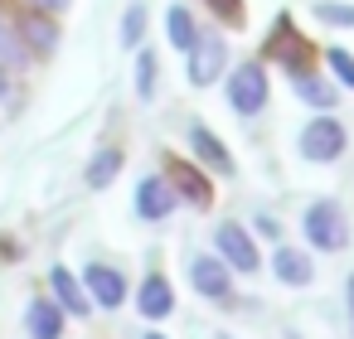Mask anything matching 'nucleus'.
I'll use <instances>...</instances> for the list:
<instances>
[{
    "label": "nucleus",
    "mask_w": 354,
    "mask_h": 339,
    "mask_svg": "<svg viewBox=\"0 0 354 339\" xmlns=\"http://www.w3.org/2000/svg\"><path fill=\"white\" fill-rule=\"evenodd\" d=\"M257 59L267 64V73H281L286 83H296V78L320 68V44L296 25L291 10H277L267 35H262V44H257Z\"/></svg>",
    "instance_id": "f257e3e1"
},
{
    "label": "nucleus",
    "mask_w": 354,
    "mask_h": 339,
    "mask_svg": "<svg viewBox=\"0 0 354 339\" xmlns=\"http://www.w3.org/2000/svg\"><path fill=\"white\" fill-rule=\"evenodd\" d=\"M301 242H306V252H315V257H339V252L354 242V223H349L344 199H335V194L310 199V204L301 209Z\"/></svg>",
    "instance_id": "f03ea898"
},
{
    "label": "nucleus",
    "mask_w": 354,
    "mask_h": 339,
    "mask_svg": "<svg viewBox=\"0 0 354 339\" xmlns=\"http://www.w3.org/2000/svg\"><path fill=\"white\" fill-rule=\"evenodd\" d=\"M223 83V102L238 122H257L267 107H272V73L262 59H238L228 64V73L218 78Z\"/></svg>",
    "instance_id": "7ed1b4c3"
},
{
    "label": "nucleus",
    "mask_w": 354,
    "mask_h": 339,
    "mask_svg": "<svg viewBox=\"0 0 354 339\" xmlns=\"http://www.w3.org/2000/svg\"><path fill=\"white\" fill-rule=\"evenodd\" d=\"M349 151H354L349 146V126L335 112H310L301 122V131H296V155L306 165H320L325 170V165H339Z\"/></svg>",
    "instance_id": "20e7f679"
},
{
    "label": "nucleus",
    "mask_w": 354,
    "mask_h": 339,
    "mask_svg": "<svg viewBox=\"0 0 354 339\" xmlns=\"http://www.w3.org/2000/svg\"><path fill=\"white\" fill-rule=\"evenodd\" d=\"M185 59V83L189 88H214L223 73H228V64H233V44H228V30H218V25H199V35H194V44L180 54Z\"/></svg>",
    "instance_id": "39448f33"
},
{
    "label": "nucleus",
    "mask_w": 354,
    "mask_h": 339,
    "mask_svg": "<svg viewBox=\"0 0 354 339\" xmlns=\"http://www.w3.org/2000/svg\"><path fill=\"white\" fill-rule=\"evenodd\" d=\"M6 15H10V30L15 39L25 44L30 64H49L64 44V25L59 15H44V10H30V6H15V0H6Z\"/></svg>",
    "instance_id": "423d86ee"
},
{
    "label": "nucleus",
    "mask_w": 354,
    "mask_h": 339,
    "mask_svg": "<svg viewBox=\"0 0 354 339\" xmlns=\"http://www.w3.org/2000/svg\"><path fill=\"white\" fill-rule=\"evenodd\" d=\"M160 175H165V184H170V194L180 199V209H199V213H209L214 209V199H218V180L204 170V165H194L189 155H160Z\"/></svg>",
    "instance_id": "0eeeda50"
},
{
    "label": "nucleus",
    "mask_w": 354,
    "mask_h": 339,
    "mask_svg": "<svg viewBox=\"0 0 354 339\" xmlns=\"http://www.w3.org/2000/svg\"><path fill=\"white\" fill-rule=\"evenodd\" d=\"M214 252L223 257V267H228L233 276H257L262 262H267L262 242H257L252 228L238 223V218H218V223H214Z\"/></svg>",
    "instance_id": "6e6552de"
},
{
    "label": "nucleus",
    "mask_w": 354,
    "mask_h": 339,
    "mask_svg": "<svg viewBox=\"0 0 354 339\" xmlns=\"http://www.w3.org/2000/svg\"><path fill=\"white\" fill-rule=\"evenodd\" d=\"M185 155L194 165H204L214 180H238V155L228 151V141L209 126V122H189L185 126Z\"/></svg>",
    "instance_id": "1a4fd4ad"
},
{
    "label": "nucleus",
    "mask_w": 354,
    "mask_h": 339,
    "mask_svg": "<svg viewBox=\"0 0 354 339\" xmlns=\"http://www.w3.org/2000/svg\"><path fill=\"white\" fill-rule=\"evenodd\" d=\"M185 276H189V291L199 300H209V305H233L238 300V276L223 267L218 252H194L189 267H185Z\"/></svg>",
    "instance_id": "9d476101"
},
{
    "label": "nucleus",
    "mask_w": 354,
    "mask_h": 339,
    "mask_svg": "<svg viewBox=\"0 0 354 339\" xmlns=\"http://www.w3.org/2000/svg\"><path fill=\"white\" fill-rule=\"evenodd\" d=\"M78 281H83V291H88L93 310H122V305H127V296H131L127 271H122V267H112V262H83Z\"/></svg>",
    "instance_id": "9b49d317"
},
{
    "label": "nucleus",
    "mask_w": 354,
    "mask_h": 339,
    "mask_svg": "<svg viewBox=\"0 0 354 339\" xmlns=\"http://www.w3.org/2000/svg\"><path fill=\"white\" fill-rule=\"evenodd\" d=\"M272 276H277V286H286V291H306L310 281H315V252H306V247H296V242H272V252H267V262H262Z\"/></svg>",
    "instance_id": "f8f14e48"
},
{
    "label": "nucleus",
    "mask_w": 354,
    "mask_h": 339,
    "mask_svg": "<svg viewBox=\"0 0 354 339\" xmlns=\"http://www.w3.org/2000/svg\"><path fill=\"white\" fill-rule=\"evenodd\" d=\"M131 305H136V315H141L146 325H165V320L175 315V305H180L175 281H170L165 271H146V276L136 281V291H131Z\"/></svg>",
    "instance_id": "ddd939ff"
},
{
    "label": "nucleus",
    "mask_w": 354,
    "mask_h": 339,
    "mask_svg": "<svg viewBox=\"0 0 354 339\" xmlns=\"http://www.w3.org/2000/svg\"><path fill=\"white\" fill-rule=\"evenodd\" d=\"M175 209H180V199L170 194V184H165L160 170H151V175L136 180V189H131V213H136L141 223H165V218H175Z\"/></svg>",
    "instance_id": "4468645a"
},
{
    "label": "nucleus",
    "mask_w": 354,
    "mask_h": 339,
    "mask_svg": "<svg viewBox=\"0 0 354 339\" xmlns=\"http://www.w3.org/2000/svg\"><path fill=\"white\" fill-rule=\"evenodd\" d=\"M44 286H49V300H54L68 320H88V315H93V300H88V291H83V281H78L73 267L54 262L49 276H44Z\"/></svg>",
    "instance_id": "2eb2a0df"
},
{
    "label": "nucleus",
    "mask_w": 354,
    "mask_h": 339,
    "mask_svg": "<svg viewBox=\"0 0 354 339\" xmlns=\"http://www.w3.org/2000/svg\"><path fill=\"white\" fill-rule=\"evenodd\" d=\"M122 170H127V151H122L117 141H102V146H93V155H88V165H83V184H88L93 194H102V189L117 184Z\"/></svg>",
    "instance_id": "dca6fc26"
},
{
    "label": "nucleus",
    "mask_w": 354,
    "mask_h": 339,
    "mask_svg": "<svg viewBox=\"0 0 354 339\" xmlns=\"http://www.w3.org/2000/svg\"><path fill=\"white\" fill-rule=\"evenodd\" d=\"M291 97H296L306 112H339V102H344V93L330 83V73H325V68H315V73L296 78V83H291Z\"/></svg>",
    "instance_id": "f3484780"
},
{
    "label": "nucleus",
    "mask_w": 354,
    "mask_h": 339,
    "mask_svg": "<svg viewBox=\"0 0 354 339\" xmlns=\"http://www.w3.org/2000/svg\"><path fill=\"white\" fill-rule=\"evenodd\" d=\"M131 93L146 107L160 97V49H151V44L131 49Z\"/></svg>",
    "instance_id": "a211bd4d"
},
{
    "label": "nucleus",
    "mask_w": 354,
    "mask_h": 339,
    "mask_svg": "<svg viewBox=\"0 0 354 339\" xmlns=\"http://www.w3.org/2000/svg\"><path fill=\"white\" fill-rule=\"evenodd\" d=\"M25 334L30 339H64L68 334V315L49 300V296H35L25 305Z\"/></svg>",
    "instance_id": "6ab92c4d"
},
{
    "label": "nucleus",
    "mask_w": 354,
    "mask_h": 339,
    "mask_svg": "<svg viewBox=\"0 0 354 339\" xmlns=\"http://www.w3.org/2000/svg\"><path fill=\"white\" fill-rule=\"evenodd\" d=\"M165 44L175 49V54H185L189 44H194V35H199V15H194V6H189V0H170V6H165Z\"/></svg>",
    "instance_id": "aec40b11"
},
{
    "label": "nucleus",
    "mask_w": 354,
    "mask_h": 339,
    "mask_svg": "<svg viewBox=\"0 0 354 339\" xmlns=\"http://www.w3.org/2000/svg\"><path fill=\"white\" fill-rule=\"evenodd\" d=\"M146 35H151V6L146 0H131V6L122 10V20H117V44L131 54V49L146 44Z\"/></svg>",
    "instance_id": "412c9836"
},
{
    "label": "nucleus",
    "mask_w": 354,
    "mask_h": 339,
    "mask_svg": "<svg viewBox=\"0 0 354 339\" xmlns=\"http://www.w3.org/2000/svg\"><path fill=\"white\" fill-rule=\"evenodd\" d=\"M320 68L330 73V83H335L339 93H354V49L325 44V49H320Z\"/></svg>",
    "instance_id": "4be33fe9"
},
{
    "label": "nucleus",
    "mask_w": 354,
    "mask_h": 339,
    "mask_svg": "<svg viewBox=\"0 0 354 339\" xmlns=\"http://www.w3.org/2000/svg\"><path fill=\"white\" fill-rule=\"evenodd\" d=\"M0 68H10V73H30L35 64H30V54H25V44L15 39V30H10V15H6V0H0Z\"/></svg>",
    "instance_id": "5701e85b"
},
{
    "label": "nucleus",
    "mask_w": 354,
    "mask_h": 339,
    "mask_svg": "<svg viewBox=\"0 0 354 339\" xmlns=\"http://www.w3.org/2000/svg\"><path fill=\"white\" fill-rule=\"evenodd\" d=\"M310 15H315L325 30H335V35H349V30H354V6H344V0H315Z\"/></svg>",
    "instance_id": "b1692460"
},
{
    "label": "nucleus",
    "mask_w": 354,
    "mask_h": 339,
    "mask_svg": "<svg viewBox=\"0 0 354 339\" xmlns=\"http://www.w3.org/2000/svg\"><path fill=\"white\" fill-rule=\"evenodd\" d=\"M204 10H209V25H218V30L248 25V0H204Z\"/></svg>",
    "instance_id": "393cba45"
},
{
    "label": "nucleus",
    "mask_w": 354,
    "mask_h": 339,
    "mask_svg": "<svg viewBox=\"0 0 354 339\" xmlns=\"http://www.w3.org/2000/svg\"><path fill=\"white\" fill-rule=\"evenodd\" d=\"M248 228H252V238H257V242H281V218H277V213H267V209H252Z\"/></svg>",
    "instance_id": "a878e982"
},
{
    "label": "nucleus",
    "mask_w": 354,
    "mask_h": 339,
    "mask_svg": "<svg viewBox=\"0 0 354 339\" xmlns=\"http://www.w3.org/2000/svg\"><path fill=\"white\" fill-rule=\"evenodd\" d=\"M15 6H30V10H44V15H68L73 10V0H15Z\"/></svg>",
    "instance_id": "bb28decb"
},
{
    "label": "nucleus",
    "mask_w": 354,
    "mask_h": 339,
    "mask_svg": "<svg viewBox=\"0 0 354 339\" xmlns=\"http://www.w3.org/2000/svg\"><path fill=\"white\" fill-rule=\"evenodd\" d=\"M15 83H20V73L0 68V107H10V102H15Z\"/></svg>",
    "instance_id": "cd10ccee"
},
{
    "label": "nucleus",
    "mask_w": 354,
    "mask_h": 339,
    "mask_svg": "<svg viewBox=\"0 0 354 339\" xmlns=\"http://www.w3.org/2000/svg\"><path fill=\"white\" fill-rule=\"evenodd\" d=\"M344 325H349V339H354V271L344 276Z\"/></svg>",
    "instance_id": "c85d7f7f"
},
{
    "label": "nucleus",
    "mask_w": 354,
    "mask_h": 339,
    "mask_svg": "<svg viewBox=\"0 0 354 339\" xmlns=\"http://www.w3.org/2000/svg\"><path fill=\"white\" fill-rule=\"evenodd\" d=\"M141 339H170V334H165V329H156V325H151V329H146V334H141Z\"/></svg>",
    "instance_id": "c756f323"
}]
</instances>
